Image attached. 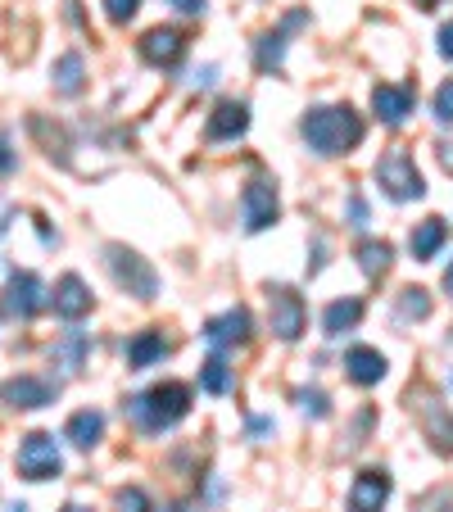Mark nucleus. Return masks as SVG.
I'll use <instances>...</instances> for the list:
<instances>
[{
  "label": "nucleus",
  "mask_w": 453,
  "mask_h": 512,
  "mask_svg": "<svg viewBox=\"0 0 453 512\" xmlns=\"http://www.w3.org/2000/svg\"><path fill=\"white\" fill-rule=\"evenodd\" d=\"M14 164H19V155H14V150H10V141L0 136V177H5V173H14Z\"/></svg>",
  "instance_id": "473e14b6"
},
{
  "label": "nucleus",
  "mask_w": 453,
  "mask_h": 512,
  "mask_svg": "<svg viewBox=\"0 0 453 512\" xmlns=\"http://www.w3.org/2000/svg\"><path fill=\"white\" fill-rule=\"evenodd\" d=\"M168 340L159 336V331H141V336L127 340V368L132 372H145V368H155L159 358H168Z\"/></svg>",
  "instance_id": "f3484780"
},
{
  "label": "nucleus",
  "mask_w": 453,
  "mask_h": 512,
  "mask_svg": "<svg viewBox=\"0 0 453 512\" xmlns=\"http://www.w3.org/2000/svg\"><path fill=\"white\" fill-rule=\"evenodd\" d=\"M64 512H91V508H82V503H68V508Z\"/></svg>",
  "instance_id": "58836bf2"
},
{
  "label": "nucleus",
  "mask_w": 453,
  "mask_h": 512,
  "mask_svg": "<svg viewBox=\"0 0 453 512\" xmlns=\"http://www.w3.org/2000/svg\"><path fill=\"white\" fill-rule=\"evenodd\" d=\"M200 390L204 395H227V390H232V368H227V358L222 354H213L200 368Z\"/></svg>",
  "instance_id": "393cba45"
},
{
  "label": "nucleus",
  "mask_w": 453,
  "mask_h": 512,
  "mask_svg": "<svg viewBox=\"0 0 453 512\" xmlns=\"http://www.w3.org/2000/svg\"><path fill=\"white\" fill-rule=\"evenodd\" d=\"M250 309H227L222 318H209L204 322V340H209L213 349H232V345H245L250 340Z\"/></svg>",
  "instance_id": "9b49d317"
},
{
  "label": "nucleus",
  "mask_w": 453,
  "mask_h": 512,
  "mask_svg": "<svg viewBox=\"0 0 453 512\" xmlns=\"http://www.w3.org/2000/svg\"><path fill=\"white\" fill-rule=\"evenodd\" d=\"M444 290H449V295H453V263H449V268H444Z\"/></svg>",
  "instance_id": "4c0bfd02"
},
{
  "label": "nucleus",
  "mask_w": 453,
  "mask_h": 512,
  "mask_svg": "<svg viewBox=\"0 0 453 512\" xmlns=\"http://www.w3.org/2000/svg\"><path fill=\"white\" fill-rule=\"evenodd\" d=\"M50 304H55V313L64 322H78L91 313V290L87 281L78 277V272H64V277L55 281V295H50Z\"/></svg>",
  "instance_id": "9d476101"
},
{
  "label": "nucleus",
  "mask_w": 453,
  "mask_h": 512,
  "mask_svg": "<svg viewBox=\"0 0 453 512\" xmlns=\"http://www.w3.org/2000/svg\"><path fill=\"white\" fill-rule=\"evenodd\" d=\"M444 241H449V227H444V218H426V223L413 227V236H408V250H413L417 263H426V259H435V254H440Z\"/></svg>",
  "instance_id": "6ab92c4d"
},
{
  "label": "nucleus",
  "mask_w": 453,
  "mask_h": 512,
  "mask_svg": "<svg viewBox=\"0 0 453 512\" xmlns=\"http://www.w3.org/2000/svg\"><path fill=\"white\" fill-rule=\"evenodd\" d=\"M55 395L59 390L41 377H10L0 386V399L10 408H46V404H55Z\"/></svg>",
  "instance_id": "4468645a"
},
{
  "label": "nucleus",
  "mask_w": 453,
  "mask_h": 512,
  "mask_svg": "<svg viewBox=\"0 0 453 512\" xmlns=\"http://www.w3.org/2000/svg\"><path fill=\"white\" fill-rule=\"evenodd\" d=\"M413 512H453V490L449 485H435V490H426L422 499H417Z\"/></svg>",
  "instance_id": "cd10ccee"
},
{
  "label": "nucleus",
  "mask_w": 453,
  "mask_h": 512,
  "mask_svg": "<svg viewBox=\"0 0 453 512\" xmlns=\"http://www.w3.org/2000/svg\"><path fill=\"white\" fill-rule=\"evenodd\" d=\"M59 472H64V458H59L55 435H46V431L23 435V445H19V476L23 481H55Z\"/></svg>",
  "instance_id": "39448f33"
},
{
  "label": "nucleus",
  "mask_w": 453,
  "mask_h": 512,
  "mask_svg": "<svg viewBox=\"0 0 453 512\" xmlns=\"http://www.w3.org/2000/svg\"><path fill=\"white\" fill-rule=\"evenodd\" d=\"M440 164L453 173V145H440Z\"/></svg>",
  "instance_id": "e433bc0d"
},
{
  "label": "nucleus",
  "mask_w": 453,
  "mask_h": 512,
  "mask_svg": "<svg viewBox=\"0 0 453 512\" xmlns=\"http://www.w3.org/2000/svg\"><path fill=\"white\" fill-rule=\"evenodd\" d=\"M105 268L118 281V290L136 295V300H155L159 295V272L127 245H105Z\"/></svg>",
  "instance_id": "7ed1b4c3"
},
{
  "label": "nucleus",
  "mask_w": 453,
  "mask_h": 512,
  "mask_svg": "<svg viewBox=\"0 0 453 512\" xmlns=\"http://www.w3.org/2000/svg\"><path fill=\"white\" fill-rule=\"evenodd\" d=\"M64 358H68V368H82V358H87V336L82 331H73L64 340Z\"/></svg>",
  "instance_id": "7c9ffc66"
},
{
  "label": "nucleus",
  "mask_w": 453,
  "mask_h": 512,
  "mask_svg": "<svg viewBox=\"0 0 453 512\" xmlns=\"http://www.w3.org/2000/svg\"><path fill=\"white\" fill-rule=\"evenodd\" d=\"M55 91L59 96H78L82 87H87V64H82V55L78 50H68V55H59V64H55Z\"/></svg>",
  "instance_id": "412c9836"
},
{
  "label": "nucleus",
  "mask_w": 453,
  "mask_h": 512,
  "mask_svg": "<svg viewBox=\"0 0 453 512\" xmlns=\"http://www.w3.org/2000/svg\"><path fill=\"white\" fill-rule=\"evenodd\" d=\"M349 218H354V227H367V204L358 195H349Z\"/></svg>",
  "instance_id": "72a5a7b5"
},
{
  "label": "nucleus",
  "mask_w": 453,
  "mask_h": 512,
  "mask_svg": "<svg viewBox=\"0 0 453 512\" xmlns=\"http://www.w3.org/2000/svg\"><path fill=\"white\" fill-rule=\"evenodd\" d=\"M168 5H173L177 14H191V19L195 14H204V0H168Z\"/></svg>",
  "instance_id": "f704fd0d"
},
{
  "label": "nucleus",
  "mask_w": 453,
  "mask_h": 512,
  "mask_svg": "<svg viewBox=\"0 0 453 512\" xmlns=\"http://www.w3.org/2000/svg\"><path fill=\"white\" fill-rule=\"evenodd\" d=\"M168 512H191V508H186V503H177V508H168Z\"/></svg>",
  "instance_id": "ea45409f"
},
{
  "label": "nucleus",
  "mask_w": 453,
  "mask_h": 512,
  "mask_svg": "<svg viewBox=\"0 0 453 512\" xmlns=\"http://www.w3.org/2000/svg\"><path fill=\"white\" fill-rule=\"evenodd\" d=\"M304 23V14H290L286 23H281L277 32H263L259 46H254V64L263 68V73H272V68H281V59H286V32L299 28Z\"/></svg>",
  "instance_id": "a211bd4d"
},
{
  "label": "nucleus",
  "mask_w": 453,
  "mask_h": 512,
  "mask_svg": "<svg viewBox=\"0 0 453 512\" xmlns=\"http://www.w3.org/2000/svg\"><path fill=\"white\" fill-rule=\"evenodd\" d=\"M440 55H444V59H453V19L440 28Z\"/></svg>",
  "instance_id": "c9c22d12"
},
{
  "label": "nucleus",
  "mask_w": 453,
  "mask_h": 512,
  "mask_svg": "<svg viewBox=\"0 0 453 512\" xmlns=\"http://www.w3.org/2000/svg\"><path fill=\"white\" fill-rule=\"evenodd\" d=\"M358 318H363V300H336V304H327V313H322V327H327V336L336 340V336H345V331H354L358 327Z\"/></svg>",
  "instance_id": "4be33fe9"
},
{
  "label": "nucleus",
  "mask_w": 453,
  "mask_h": 512,
  "mask_svg": "<svg viewBox=\"0 0 453 512\" xmlns=\"http://www.w3.org/2000/svg\"><path fill=\"white\" fill-rule=\"evenodd\" d=\"M295 399H299V408H304V413H313V417H331V399L322 395V390H295Z\"/></svg>",
  "instance_id": "c85d7f7f"
},
{
  "label": "nucleus",
  "mask_w": 453,
  "mask_h": 512,
  "mask_svg": "<svg viewBox=\"0 0 453 512\" xmlns=\"http://www.w3.org/2000/svg\"><path fill=\"white\" fill-rule=\"evenodd\" d=\"M372 109H376V118H381L386 127H399L408 114H413V91L395 87V82H381V87L372 91Z\"/></svg>",
  "instance_id": "dca6fc26"
},
{
  "label": "nucleus",
  "mask_w": 453,
  "mask_h": 512,
  "mask_svg": "<svg viewBox=\"0 0 453 512\" xmlns=\"http://www.w3.org/2000/svg\"><path fill=\"white\" fill-rule=\"evenodd\" d=\"M136 10H141V0H105L109 23H127V19H136Z\"/></svg>",
  "instance_id": "c756f323"
},
{
  "label": "nucleus",
  "mask_w": 453,
  "mask_h": 512,
  "mask_svg": "<svg viewBox=\"0 0 453 512\" xmlns=\"http://www.w3.org/2000/svg\"><path fill=\"white\" fill-rule=\"evenodd\" d=\"M64 435H68V440H73L78 449H96L100 435H105V413H96V408H82V413L68 417Z\"/></svg>",
  "instance_id": "aec40b11"
},
{
  "label": "nucleus",
  "mask_w": 453,
  "mask_h": 512,
  "mask_svg": "<svg viewBox=\"0 0 453 512\" xmlns=\"http://www.w3.org/2000/svg\"><path fill=\"white\" fill-rule=\"evenodd\" d=\"M114 512H150V494L141 485H127V490L114 494Z\"/></svg>",
  "instance_id": "bb28decb"
},
{
  "label": "nucleus",
  "mask_w": 453,
  "mask_h": 512,
  "mask_svg": "<svg viewBox=\"0 0 453 512\" xmlns=\"http://www.w3.org/2000/svg\"><path fill=\"white\" fill-rule=\"evenodd\" d=\"M376 182H381V191H386L395 204L422 200L426 195V182H422V173H417L408 150H390V155L376 159Z\"/></svg>",
  "instance_id": "20e7f679"
},
{
  "label": "nucleus",
  "mask_w": 453,
  "mask_h": 512,
  "mask_svg": "<svg viewBox=\"0 0 453 512\" xmlns=\"http://www.w3.org/2000/svg\"><path fill=\"white\" fill-rule=\"evenodd\" d=\"M186 55V37L177 28H150L141 37V59L155 68H173Z\"/></svg>",
  "instance_id": "f8f14e48"
},
{
  "label": "nucleus",
  "mask_w": 453,
  "mask_h": 512,
  "mask_svg": "<svg viewBox=\"0 0 453 512\" xmlns=\"http://www.w3.org/2000/svg\"><path fill=\"white\" fill-rule=\"evenodd\" d=\"M426 435H431L435 449H444V454L453 449V413H444L435 399H426Z\"/></svg>",
  "instance_id": "b1692460"
},
{
  "label": "nucleus",
  "mask_w": 453,
  "mask_h": 512,
  "mask_svg": "<svg viewBox=\"0 0 453 512\" xmlns=\"http://www.w3.org/2000/svg\"><path fill=\"white\" fill-rule=\"evenodd\" d=\"M241 209H245V232H268L272 223H277V182H268V177H254L250 186H245L241 195Z\"/></svg>",
  "instance_id": "6e6552de"
},
{
  "label": "nucleus",
  "mask_w": 453,
  "mask_h": 512,
  "mask_svg": "<svg viewBox=\"0 0 453 512\" xmlns=\"http://www.w3.org/2000/svg\"><path fill=\"white\" fill-rule=\"evenodd\" d=\"M268 322L277 340H299L304 327H309V309L290 286H272L268 290Z\"/></svg>",
  "instance_id": "423d86ee"
},
{
  "label": "nucleus",
  "mask_w": 453,
  "mask_h": 512,
  "mask_svg": "<svg viewBox=\"0 0 453 512\" xmlns=\"http://www.w3.org/2000/svg\"><path fill=\"white\" fill-rule=\"evenodd\" d=\"M390 263H395L390 241H363V245H358V268H363L367 277H386Z\"/></svg>",
  "instance_id": "5701e85b"
},
{
  "label": "nucleus",
  "mask_w": 453,
  "mask_h": 512,
  "mask_svg": "<svg viewBox=\"0 0 453 512\" xmlns=\"http://www.w3.org/2000/svg\"><path fill=\"white\" fill-rule=\"evenodd\" d=\"M399 322H422V318H431V295H426L422 286H408V290H399Z\"/></svg>",
  "instance_id": "a878e982"
},
{
  "label": "nucleus",
  "mask_w": 453,
  "mask_h": 512,
  "mask_svg": "<svg viewBox=\"0 0 453 512\" xmlns=\"http://www.w3.org/2000/svg\"><path fill=\"white\" fill-rule=\"evenodd\" d=\"M386 354L381 349H372V345H354L345 354V377L354 381V386H376V381L386 377Z\"/></svg>",
  "instance_id": "2eb2a0df"
},
{
  "label": "nucleus",
  "mask_w": 453,
  "mask_h": 512,
  "mask_svg": "<svg viewBox=\"0 0 453 512\" xmlns=\"http://www.w3.org/2000/svg\"><path fill=\"white\" fill-rule=\"evenodd\" d=\"M299 136L309 141V150L318 155H349L358 141H363V118L349 105H318L299 118Z\"/></svg>",
  "instance_id": "f257e3e1"
},
{
  "label": "nucleus",
  "mask_w": 453,
  "mask_h": 512,
  "mask_svg": "<svg viewBox=\"0 0 453 512\" xmlns=\"http://www.w3.org/2000/svg\"><path fill=\"white\" fill-rule=\"evenodd\" d=\"M41 304H46V290H41L37 272H10L5 290H0V313H10V318H37Z\"/></svg>",
  "instance_id": "0eeeda50"
},
{
  "label": "nucleus",
  "mask_w": 453,
  "mask_h": 512,
  "mask_svg": "<svg viewBox=\"0 0 453 512\" xmlns=\"http://www.w3.org/2000/svg\"><path fill=\"white\" fill-rule=\"evenodd\" d=\"M245 127H250V105L245 100H222L204 123V136L209 141H236V136H245Z\"/></svg>",
  "instance_id": "ddd939ff"
},
{
  "label": "nucleus",
  "mask_w": 453,
  "mask_h": 512,
  "mask_svg": "<svg viewBox=\"0 0 453 512\" xmlns=\"http://www.w3.org/2000/svg\"><path fill=\"white\" fill-rule=\"evenodd\" d=\"M123 408L132 413V422L141 426L145 435H159V431L177 426L186 413H191V390H186L182 381H159V386L132 395Z\"/></svg>",
  "instance_id": "f03ea898"
},
{
  "label": "nucleus",
  "mask_w": 453,
  "mask_h": 512,
  "mask_svg": "<svg viewBox=\"0 0 453 512\" xmlns=\"http://www.w3.org/2000/svg\"><path fill=\"white\" fill-rule=\"evenodd\" d=\"M435 118H440V123H453V78L435 91Z\"/></svg>",
  "instance_id": "2f4dec72"
},
{
  "label": "nucleus",
  "mask_w": 453,
  "mask_h": 512,
  "mask_svg": "<svg viewBox=\"0 0 453 512\" xmlns=\"http://www.w3.org/2000/svg\"><path fill=\"white\" fill-rule=\"evenodd\" d=\"M390 499V472L386 467H367L358 472L354 490H349V512H381Z\"/></svg>",
  "instance_id": "1a4fd4ad"
}]
</instances>
